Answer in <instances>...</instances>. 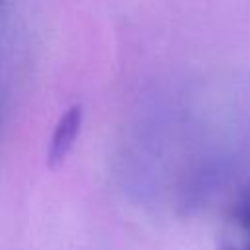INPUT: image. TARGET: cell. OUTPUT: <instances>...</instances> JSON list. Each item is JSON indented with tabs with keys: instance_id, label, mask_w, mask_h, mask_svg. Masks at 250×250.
Masks as SVG:
<instances>
[{
	"instance_id": "1",
	"label": "cell",
	"mask_w": 250,
	"mask_h": 250,
	"mask_svg": "<svg viewBox=\"0 0 250 250\" xmlns=\"http://www.w3.org/2000/svg\"><path fill=\"white\" fill-rule=\"evenodd\" d=\"M215 250H250V182L232 201Z\"/></svg>"
},
{
	"instance_id": "2",
	"label": "cell",
	"mask_w": 250,
	"mask_h": 250,
	"mask_svg": "<svg viewBox=\"0 0 250 250\" xmlns=\"http://www.w3.org/2000/svg\"><path fill=\"white\" fill-rule=\"evenodd\" d=\"M80 127H82V105H72L61 115L53 131L49 143V154H47V162L51 166H59L66 160V156L74 146V141L78 139Z\"/></svg>"
},
{
	"instance_id": "3",
	"label": "cell",
	"mask_w": 250,
	"mask_h": 250,
	"mask_svg": "<svg viewBox=\"0 0 250 250\" xmlns=\"http://www.w3.org/2000/svg\"><path fill=\"white\" fill-rule=\"evenodd\" d=\"M2 2H4V0H0V4H2Z\"/></svg>"
}]
</instances>
